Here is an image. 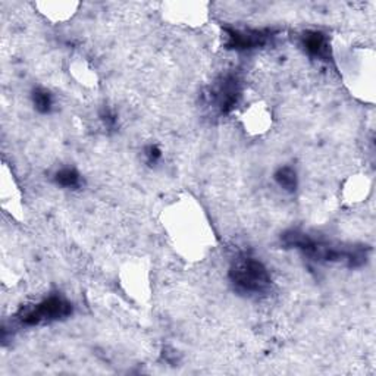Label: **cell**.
Listing matches in <instances>:
<instances>
[{
  "label": "cell",
  "mask_w": 376,
  "mask_h": 376,
  "mask_svg": "<svg viewBox=\"0 0 376 376\" xmlns=\"http://www.w3.org/2000/svg\"><path fill=\"white\" fill-rule=\"evenodd\" d=\"M229 281L245 296L266 294L272 278L262 260L250 255L238 256L229 267Z\"/></svg>",
  "instance_id": "6da1fadb"
},
{
  "label": "cell",
  "mask_w": 376,
  "mask_h": 376,
  "mask_svg": "<svg viewBox=\"0 0 376 376\" xmlns=\"http://www.w3.org/2000/svg\"><path fill=\"white\" fill-rule=\"evenodd\" d=\"M72 315V304L60 296H50L18 313L19 322L26 326H37L67 319Z\"/></svg>",
  "instance_id": "7a4b0ae2"
},
{
  "label": "cell",
  "mask_w": 376,
  "mask_h": 376,
  "mask_svg": "<svg viewBox=\"0 0 376 376\" xmlns=\"http://www.w3.org/2000/svg\"><path fill=\"white\" fill-rule=\"evenodd\" d=\"M243 97V82L238 75L228 74L222 77L212 92V100L219 114H231Z\"/></svg>",
  "instance_id": "3957f363"
},
{
  "label": "cell",
  "mask_w": 376,
  "mask_h": 376,
  "mask_svg": "<svg viewBox=\"0 0 376 376\" xmlns=\"http://www.w3.org/2000/svg\"><path fill=\"white\" fill-rule=\"evenodd\" d=\"M226 37V49L247 52L265 46L267 41L274 37L272 30H256V28H223Z\"/></svg>",
  "instance_id": "277c9868"
},
{
  "label": "cell",
  "mask_w": 376,
  "mask_h": 376,
  "mask_svg": "<svg viewBox=\"0 0 376 376\" xmlns=\"http://www.w3.org/2000/svg\"><path fill=\"white\" fill-rule=\"evenodd\" d=\"M300 45L303 50L313 59L329 62L332 59L329 38L322 31H306L302 35Z\"/></svg>",
  "instance_id": "5b68a950"
},
{
  "label": "cell",
  "mask_w": 376,
  "mask_h": 376,
  "mask_svg": "<svg viewBox=\"0 0 376 376\" xmlns=\"http://www.w3.org/2000/svg\"><path fill=\"white\" fill-rule=\"evenodd\" d=\"M274 179L277 185L285 193H294L299 187V175L292 166H281L274 174Z\"/></svg>",
  "instance_id": "8992f818"
},
{
  "label": "cell",
  "mask_w": 376,
  "mask_h": 376,
  "mask_svg": "<svg viewBox=\"0 0 376 376\" xmlns=\"http://www.w3.org/2000/svg\"><path fill=\"white\" fill-rule=\"evenodd\" d=\"M31 101L34 109L41 115H49L55 108V97L46 87H34L31 92Z\"/></svg>",
  "instance_id": "52a82bcc"
},
{
  "label": "cell",
  "mask_w": 376,
  "mask_h": 376,
  "mask_svg": "<svg viewBox=\"0 0 376 376\" xmlns=\"http://www.w3.org/2000/svg\"><path fill=\"white\" fill-rule=\"evenodd\" d=\"M55 184H57L62 188H70V190H75V188L81 187V174L75 168H60L55 177Z\"/></svg>",
  "instance_id": "ba28073f"
},
{
  "label": "cell",
  "mask_w": 376,
  "mask_h": 376,
  "mask_svg": "<svg viewBox=\"0 0 376 376\" xmlns=\"http://www.w3.org/2000/svg\"><path fill=\"white\" fill-rule=\"evenodd\" d=\"M99 119L104 125V128H108V130H115L116 128V125H118V115L115 114L114 109L104 106L99 112Z\"/></svg>",
  "instance_id": "9c48e42d"
},
{
  "label": "cell",
  "mask_w": 376,
  "mask_h": 376,
  "mask_svg": "<svg viewBox=\"0 0 376 376\" xmlns=\"http://www.w3.org/2000/svg\"><path fill=\"white\" fill-rule=\"evenodd\" d=\"M144 156H145V160H148L149 165H156L162 159V150H160L159 145L149 144L148 148L144 149Z\"/></svg>",
  "instance_id": "30bf717a"
}]
</instances>
